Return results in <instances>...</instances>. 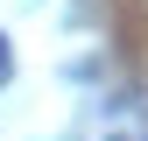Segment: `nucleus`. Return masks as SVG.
Segmentation results:
<instances>
[{"mask_svg": "<svg viewBox=\"0 0 148 141\" xmlns=\"http://www.w3.org/2000/svg\"><path fill=\"white\" fill-rule=\"evenodd\" d=\"M7 78H14V42L0 35V85H7Z\"/></svg>", "mask_w": 148, "mask_h": 141, "instance_id": "1", "label": "nucleus"}]
</instances>
